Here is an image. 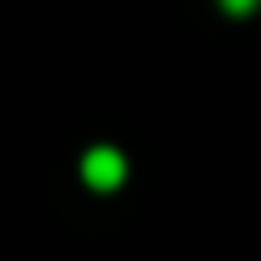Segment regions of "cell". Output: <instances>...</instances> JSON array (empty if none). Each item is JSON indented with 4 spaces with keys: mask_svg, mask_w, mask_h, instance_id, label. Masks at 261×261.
<instances>
[{
    "mask_svg": "<svg viewBox=\"0 0 261 261\" xmlns=\"http://www.w3.org/2000/svg\"><path fill=\"white\" fill-rule=\"evenodd\" d=\"M256 5H261V0H223V10H227V15H252Z\"/></svg>",
    "mask_w": 261,
    "mask_h": 261,
    "instance_id": "2",
    "label": "cell"
},
{
    "mask_svg": "<svg viewBox=\"0 0 261 261\" xmlns=\"http://www.w3.org/2000/svg\"><path fill=\"white\" fill-rule=\"evenodd\" d=\"M83 179L97 189V194H112V189L126 179V160H121V150H112V145L87 150V160H83Z\"/></svg>",
    "mask_w": 261,
    "mask_h": 261,
    "instance_id": "1",
    "label": "cell"
}]
</instances>
